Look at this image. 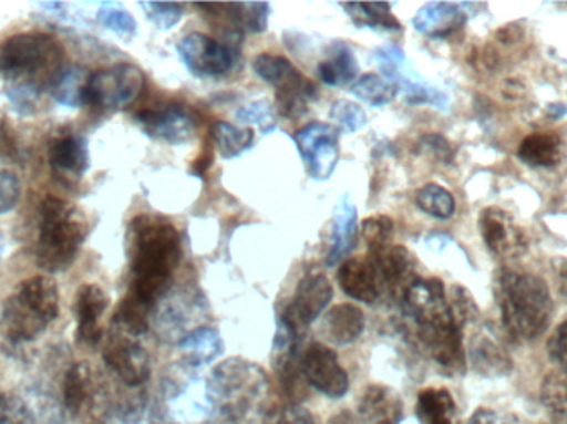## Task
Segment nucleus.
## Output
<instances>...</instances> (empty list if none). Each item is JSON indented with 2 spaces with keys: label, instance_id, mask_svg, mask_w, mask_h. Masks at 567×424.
<instances>
[{
  "label": "nucleus",
  "instance_id": "nucleus-1",
  "mask_svg": "<svg viewBox=\"0 0 567 424\" xmlns=\"http://www.w3.org/2000/svg\"><path fill=\"white\" fill-rule=\"evenodd\" d=\"M65 70V50L49 33H17L0 46L6 95L20 115H30L40 92L52 90Z\"/></svg>",
  "mask_w": 567,
  "mask_h": 424
},
{
  "label": "nucleus",
  "instance_id": "nucleus-2",
  "mask_svg": "<svg viewBox=\"0 0 567 424\" xmlns=\"http://www.w3.org/2000/svg\"><path fill=\"white\" fill-rule=\"evenodd\" d=\"M128 257L132 269L130 292L155 307L165 296L182 259L179 234L168 220L142 214L130 223Z\"/></svg>",
  "mask_w": 567,
  "mask_h": 424
},
{
  "label": "nucleus",
  "instance_id": "nucleus-3",
  "mask_svg": "<svg viewBox=\"0 0 567 424\" xmlns=\"http://www.w3.org/2000/svg\"><path fill=\"white\" fill-rule=\"evenodd\" d=\"M416 325V335L443 369L460 372L465 366L462 327L450 309L445 286L436 277H416L402 299Z\"/></svg>",
  "mask_w": 567,
  "mask_h": 424
},
{
  "label": "nucleus",
  "instance_id": "nucleus-4",
  "mask_svg": "<svg viewBox=\"0 0 567 424\" xmlns=\"http://www.w3.org/2000/svg\"><path fill=\"white\" fill-rule=\"evenodd\" d=\"M495 297L506 333L515 342H533L548 330L555 306L542 277L502 270L496 277Z\"/></svg>",
  "mask_w": 567,
  "mask_h": 424
},
{
  "label": "nucleus",
  "instance_id": "nucleus-5",
  "mask_svg": "<svg viewBox=\"0 0 567 424\" xmlns=\"http://www.w3.org/2000/svg\"><path fill=\"white\" fill-rule=\"evenodd\" d=\"M59 287L50 277L33 276L22 280L3 300L0 310V333L10 343L39 339L59 317Z\"/></svg>",
  "mask_w": 567,
  "mask_h": 424
},
{
  "label": "nucleus",
  "instance_id": "nucleus-6",
  "mask_svg": "<svg viewBox=\"0 0 567 424\" xmlns=\"http://www.w3.org/2000/svg\"><path fill=\"white\" fill-rule=\"evenodd\" d=\"M86 236L89 223L72 203L45 196L40 205L37 266L49 273L63 272L75 262Z\"/></svg>",
  "mask_w": 567,
  "mask_h": 424
},
{
  "label": "nucleus",
  "instance_id": "nucleus-7",
  "mask_svg": "<svg viewBox=\"0 0 567 424\" xmlns=\"http://www.w3.org/2000/svg\"><path fill=\"white\" fill-rule=\"evenodd\" d=\"M256 75L276 89L278 108L286 118L306 113L316 99V86L289 60L276 53H261L252 62Z\"/></svg>",
  "mask_w": 567,
  "mask_h": 424
},
{
  "label": "nucleus",
  "instance_id": "nucleus-8",
  "mask_svg": "<svg viewBox=\"0 0 567 424\" xmlns=\"http://www.w3.org/2000/svg\"><path fill=\"white\" fill-rule=\"evenodd\" d=\"M145 85V75L130 63L99 70L86 79L82 90L83 105L96 110H118L135 102Z\"/></svg>",
  "mask_w": 567,
  "mask_h": 424
},
{
  "label": "nucleus",
  "instance_id": "nucleus-9",
  "mask_svg": "<svg viewBox=\"0 0 567 424\" xmlns=\"http://www.w3.org/2000/svg\"><path fill=\"white\" fill-rule=\"evenodd\" d=\"M307 175L317 182H327L339 163V130L329 123L312 122L293 136Z\"/></svg>",
  "mask_w": 567,
  "mask_h": 424
},
{
  "label": "nucleus",
  "instance_id": "nucleus-10",
  "mask_svg": "<svg viewBox=\"0 0 567 424\" xmlns=\"http://www.w3.org/2000/svg\"><path fill=\"white\" fill-rule=\"evenodd\" d=\"M186 70L198 79H213L228 73L235 65L236 49L205 33L193 32L176 45Z\"/></svg>",
  "mask_w": 567,
  "mask_h": 424
},
{
  "label": "nucleus",
  "instance_id": "nucleus-11",
  "mask_svg": "<svg viewBox=\"0 0 567 424\" xmlns=\"http://www.w3.org/2000/svg\"><path fill=\"white\" fill-rule=\"evenodd\" d=\"M332 297L333 289L326 276H322V273H307L297 286L289 306L284 310V330L296 339L310 323L319 319L320 313L329 306Z\"/></svg>",
  "mask_w": 567,
  "mask_h": 424
},
{
  "label": "nucleus",
  "instance_id": "nucleus-12",
  "mask_svg": "<svg viewBox=\"0 0 567 424\" xmlns=\"http://www.w3.org/2000/svg\"><path fill=\"white\" fill-rule=\"evenodd\" d=\"M300 369L307 383L329 399H342L349 390V376L340 365L336 352L323 343L307 347L300 359Z\"/></svg>",
  "mask_w": 567,
  "mask_h": 424
},
{
  "label": "nucleus",
  "instance_id": "nucleus-13",
  "mask_svg": "<svg viewBox=\"0 0 567 424\" xmlns=\"http://www.w3.org/2000/svg\"><path fill=\"white\" fill-rule=\"evenodd\" d=\"M216 25L226 27L233 40L241 33H262L268 29L271 6L268 2L196 3Z\"/></svg>",
  "mask_w": 567,
  "mask_h": 424
},
{
  "label": "nucleus",
  "instance_id": "nucleus-14",
  "mask_svg": "<svg viewBox=\"0 0 567 424\" xmlns=\"http://www.w3.org/2000/svg\"><path fill=\"white\" fill-rule=\"evenodd\" d=\"M480 232L493 256L515 259L528 249V240L518 224L508 213L498 208H486L480 214Z\"/></svg>",
  "mask_w": 567,
  "mask_h": 424
},
{
  "label": "nucleus",
  "instance_id": "nucleus-15",
  "mask_svg": "<svg viewBox=\"0 0 567 424\" xmlns=\"http://www.w3.org/2000/svg\"><path fill=\"white\" fill-rule=\"evenodd\" d=\"M103 362L128 386L143 385L152 373L146 350L125 335L110 337L103 349Z\"/></svg>",
  "mask_w": 567,
  "mask_h": 424
},
{
  "label": "nucleus",
  "instance_id": "nucleus-16",
  "mask_svg": "<svg viewBox=\"0 0 567 424\" xmlns=\"http://www.w3.org/2000/svg\"><path fill=\"white\" fill-rule=\"evenodd\" d=\"M143 132L168 145H183L195 135V120L183 106L168 105L143 110L136 115Z\"/></svg>",
  "mask_w": 567,
  "mask_h": 424
},
{
  "label": "nucleus",
  "instance_id": "nucleus-17",
  "mask_svg": "<svg viewBox=\"0 0 567 424\" xmlns=\"http://www.w3.org/2000/svg\"><path fill=\"white\" fill-rule=\"evenodd\" d=\"M367 259L375 269L380 282L385 283L392 293L403 299L410 283L416 279L415 257L403 246H386L379 250H369Z\"/></svg>",
  "mask_w": 567,
  "mask_h": 424
},
{
  "label": "nucleus",
  "instance_id": "nucleus-18",
  "mask_svg": "<svg viewBox=\"0 0 567 424\" xmlns=\"http://www.w3.org/2000/svg\"><path fill=\"white\" fill-rule=\"evenodd\" d=\"M110 299L105 290L96 283H83L79 287L73 300V312L76 317V342L83 345H99L103 337L100 319L109 309Z\"/></svg>",
  "mask_w": 567,
  "mask_h": 424
},
{
  "label": "nucleus",
  "instance_id": "nucleus-19",
  "mask_svg": "<svg viewBox=\"0 0 567 424\" xmlns=\"http://www.w3.org/2000/svg\"><path fill=\"white\" fill-rule=\"evenodd\" d=\"M49 159L56 175L66 179L82 178L90 168L89 143L79 133H59L50 142Z\"/></svg>",
  "mask_w": 567,
  "mask_h": 424
},
{
  "label": "nucleus",
  "instance_id": "nucleus-20",
  "mask_svg": "<svg viewBox=\"0 0 567 424\" xmlns=\"http://www.w3.org/2000/svg\"><path fill=\"white\" fill-rule=\"evenodd\" d=\"M470 360L482 375L503 376L513 370L512 356L495 330L483 327L470 342Z\"/></svg>",
  "mask_w": 567,
  "mask_h": 424
},
{
  "label": "nucleus",
  "instance_id": "nucleus-21",
  "mask_svg": "<svg viewBox=\"0 0 567 424\" xmlns=\"http://www.w3.org/2000/svg\"><path fill=\"white\" fill-rule=\"evenodd\" d=\"M340 289L350 299L362 303H373L379 299V277L369 259H347L337 272Z\"/></svg>",
  "mask_w": 567,
  "mask_h": 424
},
{
  "label": "nucleus",
  "instance_id": "nucleus-22",
  "mask_svg": "<svg viewBox=\"0 0 567 424\" xmlns=\"http://www.w3.org/2000/svg\"><path fill=\"white\" fill-rule=\"evenodd\" d=\"M357 240V208L350 196H342L333 211L330 249L327 254V267L342 262L343 257L353 249Z\"/></svg>",
  "mask_w": 567,
  "mask_h": 424
},
{
  "label": "nucleus",
  "instance_id": "nucleus-23",
  "mask_svg": "<svg viewBox=\"0 0 567 424\" xmlns=\"http://www.w3.org/2000/svg\"><path fill=\"white\" fill-rule=\"evenodd\" d=\"M365 330V316L352 303H339L323 317L322 332L337 347L350 345Z\"/></svg>",
  "mask_w": 567,
  "mask_h": 424
},
{
  "label": "nucleus",
  "instance_id": "nucleus-24",
  "mask_svg": "<svg viewBox=\"0 0 567 424\" xmlns=\"http://www.w3.org/2000/svg\"><path fill=\"white\" fill-rule=\"evenodd\" d=\"M319 79L329 86H347L355 83L359 62L355 53L346 42H333L327 50L326 59L317 66Z\"/></svg>",
  "mask_w": 567,
  "mask_h": 424
},
{
  "label": "nucleus",
  "instance_id": "nucleus-25",
  "mask_svg": "<svg viewBox=\"0 0 567 424\" xmlns=\"http://www.w3.org/2000/svg\"><path fill=\"white\" fill-rule=\"evenodd\" d=\"M523 163L536 168H553L565 159L566 146L558 133H533L523 139L518 148Z\"/></svg>",
  "mask_w": 567,
  "mask_h": 424
},
{
  "label": "nucleus",
  "instance_id": "nucleus-26",
  "mask_svg": "<svg viewBox=\"0 0 567 424\" xmlns=\"http://www.w3.org/2000/svg\"><path fill=\"white\" fill-rule=\"evenodd\" d=\"M399 396L383 385H372L360 400V415L369 424H396L400 420Z\"/></svg>",
  "mask_w": 567,
  "mask_h": 424
},
{
  "label": "nucleus",
  "instance_id": "nucleus-27",
  "mask_svg": "<svg viewBox=\"0 0 567 424\" xmlns=\"http://www.w3.org/2000/svg\"><path fill=\"white\" fill-rule=\"evenodd\" d=\"M416 416L422 424H456V405L445 389H426L419 395Z\"/></svg>",
  "mask_w": 567,
  "mask_h": 424
},
{
  "label": "nucleus",
  "instance_id": "nucleus-28",
  "mask_svg": "<svg viewBox=\"0 0 567 424\" xmlns=\"http://www.w3.org/2000/svg\"><path fill=\"white\" fill-rule=\"evenodd\" d=\"M342 7L360 29L386 30V32L402 30L399 20L392 15L390 3H343Z\"/></svg>",
  "mask_w": 567,
  "mask_h": 424
},
{
  "label": "nucleus",
  "instance_id": "nucleus-29",
  "mask_svg": "<svg viewBox=\"0 0 567 424\" xmlns=\"http://www.w3.org/2000/svg\"><path fill=\"white\" fill-rule=\"evenodd\" d=\"M460 23V13L450 3H426L413 17V25L419 32L430 37H443Z\"/></svg>",
  "mask_w": 567,
  "mask_h": 424
},
{
  "label": "nucleus",
  "instance_id": "nucleus-30",
  "mask_svg": "<svg viewBox=\"0 0 567 424\" xmlns=\"http://www.w3.org/2000/svg\"><path fill=\"white\" fill-rule=\"evenodd\" d=\"M212 139L221 158L235 159L251 148L255 132L251 128H239L228 122H216L212 126Z\"/></svg>",
  "mask_w": 567,
  "mask_h": 424
},
{
  "label": "nucleus",
  "instance_id": "nucleus-31",
  "mask_svg": "<svg viewBox=\"0 0 567 424\" xmlns=\"http://www.w3.org/2000/svg\"><path fill=\"white\" fill-rule=\"evenodd\" d=\"M92 392V375L85 363L70 366L63 379V405L70 413L82 412Z\"/></svg>",
  "mask_w": 567,
  "mask_h": 424
},
{
  "label": "nucleus",
  "instance_id": "nucleus-32",
  "mask_svg": "<svg viewBox=\"0 0 567 424\" xmlns=\"http://www.w3.org/2000/svg\"><path fill=\"white\" fill-rule=\"evenodd\" d=\"M542 403L553 423L567 424V376L558 370L543 380Z\"/></svg>",
  "mask_w": 567,
  "mask_h": 424
},
{
  "label": "nucleus",
  "instance_id": "nucleus-33",
  "mask_svg": "<svg viewBox=\"0 0 567 424\" xmlns=\"http://www.w3.org/2000/svg\"><path fill=\"white\" fill-rule=\"evenodd\" d=\"M350 93L360 102L367 103L370 106H385L392 103L396 96V89L392 83L386 82L383 76L377 75V73H367V75L360 76L352 86H350Z\"/></svg>",
  "mask_w": 567,
  "mask_h": 424
},
{
  "label": "nucleus",
  "instance_id": "nucleus-34",
  "mask_svg": "<svg viewBox=\"0 0 567 424\" xmlns=\"http://www.w3.org/2000/svg\"><path fill=\"white\" fill-rule=\"evenodd\" d=\"M152 309L153 307L146 306L145 302H142V300L128 293V296L120 302L113 320H115V323H118L123 330L132 333V335H142V333L148 330Z\"/></svg>",
  "mask_w": 567,
  "mask_h": 424
},
{
  "label": "nucleus",
  "instance_id": "nucleus-35",
  "mask_svg": "<svg viewBox=\"0 0 567 424\" xmlns=\"http://www.w3.org/2000/svg\"><path fill=\"white\" fill-rule=\"evenodd\" d=\"M415 203L423 213L436 217V219H450L456 209L452 193L435 183L420 188L415 196Z\"/></svg>",
  "mask_w": 567,
  "mask_h": 424
},
{
  "label": "nucleus",
  "instance_id": "nucleus-36",
  "mask_svg": "<svg viewBox=\"0 0 567 424\" xmlns=\"http://www.w3.org/2000/svg\"><path fill=\"white\" fill-rule=\"evenodd\" d=\"M183 350L188 355L189 362L202 365L219 355L223 350L221 339L218 333L212 329L196 330L182 343Z\"/></svg>",
  "mask_w": 567,
  "mask_h": 424
},
{
  "label": "nucleus",
  "instance_id": "nucleus-37",
  "mask_svg": "<svg viewBox=\"0 0 567 424\" xmlns=\"http://www.w3.org/2000/svg\"><path fill=\"white\" fill-rule=\"evenodd\" d=\"M96 20L103 29L123 37V39H133L136 35V20L133 19L128 10L123 9L120 3H102L99 12H96Z\"/></svg>",
  "mask_w": 567,
  "mask_h": 424
},
{
  "label": "nucleus",
  "instance_id": "nucleus-38",
  "mask_svg": "<svg viewBox=\"0 0 567 424\" xmlns=\"http://www.w3.org/2000/svg\"><path fill=\"white\" fill-rule=\"evenodd\" d=\"M86 79L89 76H85L83 70L72 66V69H66L63 72V75L60 76L59 82L50 92L60 105L76 108V106L82 105V90L85 86Z\"/></svg>",
  "mask_w": 567,
  "mask_h": 424
},
{
  "label": "nucleus",
  "instance_id": "nucleus-39",
  "mask_svg": "<svg viewBox=\"0 0 567 424\" xmlns=\"http://www.w3.org/2000/svg\"><path fill=\"white\" fill-rule=\"evenodd\" d=\"M329 116L336 123V128L347 135H353L367 125V115L362 106L349 102V100L333 102Z\"/></svg>",
  "mask_w": 567,
  "mask_h": 424
},
{
  "label": "nucleus",
  "instance_id": "nucleus-40",
  "mask_svg": "<svg viewBox=\"0 0 567 424\" xmlns=\"http://www.w3.org/2000/svg\"><path fill=\"white\" fill-rule=\"evenodd\" d=\"M236 116H238V122L243 123V125L256 126L261 135H269V133L275 132L276 125H278L271 103L268 100L248 103V105L239 108Z\"/></svg>",
  "mask_w": 567,
  "mask_h": 424
},
{
  "label": "nucleus",
  "instance_id": "nucleus-41",
  "mask_svg": "<svg viewBox=\"0 0 567 424\" xmlns=\"http://www.w3.org/2000/svg\"><path fill=\"white\" fill-rule=\"evenodd\" d=\"M145 10L146 19L155 23L159 30H172L178 25L185 15V7L183 3L176 2H142L140 3Z\"/></svg>",
  "mask_w": 567,
  "mask_h": 424
},
{
  "label": "nucleus",
  "instance_id": "nucleus-42",
  "mask_svg": "<svg viewBox=\"0 0 567 424\" xmlns=\"http://www.w3.org/2000/svg\"><path fill=\"white\" fill-rule=\"evenodd\" d=\"M362 236L369 250H379L390 246L393 237V220L383 214L367 217L362 223Z\"/></svg>",
  "mask_w": 567,
  "mask_h": 424
},
{
  "label": "nucleus",
  "instance_id": "nucleus-43",
  "mask_svg": "<svg viewBox=\"0 0 567 424\" xmlns=\"http://www.w3.org/2000/svg\"><path fill=\"white\" fill-rule=\"evenodd\" d=\"M449 303L450 309H452L453 317H455L456 322L460 323L462 329L466 322H470V320H473L478 316V307H476L475 300L470 296L468 290L463 289V287H452Z\"/></svg>",
  "mask_w": 567,
  "mask_h": 424
},
{
  "label": "nucleus",
  "instance_id": "nucleus-44",
  "mask_svg": "<svg viewBox=\"0 0 567 424\" xmlns=\"http://www.w3.org/2000/svg\"><path fill=\"white\" fill-rule=\"evenodd\" d=\"M22 185L16 173L0 169V216L12 211L19 205Z\"/></svg>",
  "mask_w": 567,
  "mask_h": 424
},
{
  "label": "nucleus",
  "instance_id": "nucleus-45",
  "mask_svg": "<svg viewBox=\"0 0 567 424\" xmlns=\"http://www.w3.org/2000/svg\"><path fill=\"white\" fill-rule=\"evenodd\" d=\"M548 352L558 372L567 376V319L553 332L548 342Z\"/></svg>",
  "mask_w": 567,
  "mask_h": 424
},
{
  "label": "nucleus",
  "instance_id": "nucleus-46",
  "mask_svg": "<svg viewBox=\"0 0 567 424\" xmlns=\"http://www.w3.org/2000/svg\"><path fill=\"white\" fill-rule=\"evenodd\" d=\"M0 424H35V420L25 403L20 402L16 396H10L9 406Z\"/></svg>",
  "mask_w": 567,
  "mask_h": 424
},
{
  "label": "nucleus",
  "instance_id": "nucleus-47",
  "mask_svg": "<svg viewBox=\"0 0 567 424\" xmlns=\"http://www.w3.org/2000/svg\"><path fill=\"white\" fill-rule=\"evenodd\" d=\"M422 148L426 149L430 155L439 158L440 162H450L453 156L452 146L440 135L425 136V138L422 139Z\"/></svg>",
  "mask_w": 567,
  "mask_h": 424
},
{
  "label": "nucleus",
  "instance_id": "nucleus-48",
  "mask_svg": "<svg viewBox=\"0 0 567 424\" xmlns=\"http://www.w3.org/2000/svg\"><path fill=\"white\" fill-rule=\"evenodd\" d=\"M17 153H19V146H17L13 130L10 128L6 118L0 116V155L7 156V158H16Z\"/></svg>",
  "mask_w": 567,
  "mask_h": 424
},
{
  "label": "nucleus",
  "instance_id": "nucleus-49",
  "mask_svg": "<svg viewBox=\"0 0 567 424\" xmlns=\"http://www.w3.org/2000/svg\"><path fill=\"white\" fill-rule=\"evenodd\" d=\"M470 424H513L512 422H506L503 416H499L498 413L492 412V410H480V413H476L473 416L472 423Z\"/></svg>",
  "mask_w": 567,
  "mask_h": 424
},
{
  "label": "nucleus",
  "instance_id": "nucleus-50",
  "mask_svg": "<svg viewBox=\"0 0 567 424\" xmlns=\"http://www.w3.org/2000/svg\"><path fill=\"white\" fill-rule=\"evenodd\" d=\"M278 424H316L309 413L302 410H290L282 416L281 422Z\"/></svg>",
  "mask_w": 567,
  "mask_h": 424
},
{
  "label": "nucleus",
  "instance_id": "nucleus-51",
  "mask_svg": "<svg viewBox=\"0 0 567 424\" xmlns=\"http://www.w3.org/2000/svg\"><path fill=\"white\" fill-rule=\"evenodd\" d=\"M556 280H558L559 293L567 300V259H558L555 262Z\"/></svg>",
  "mask_w": 567,
  "mask_h": 424
},
{
  "label": "nucleus",
  "instance_id": "nucleus-52",
  "mask_svg": "<svg viewBox=\"0 0 567 424\" xmlns=\"http://www.w3.org/2000/svg\"><path fill=\"white\" fill-rule=\"evenodd\" d=\"M329 424H360L357 422L355 416L350 415L349 412H340L339 415L332 416Z\"/></svg>",
  "mask_w": 567,
  "mask_h": 424
},
{
  "label": "nucleus",
  "instance_id": "nucleus-53",
  "mask_svg": "<svg viewBox=\"0 0 567 424\" xmlns=\"http://www.w3.org/2000/svg\"><path fill=\"white\" fill-rule=\"evenodd\" d=\"M10 396L3 395L2 392H0V422H2L3 415H6L7 406H9Z\"/></svg>",
  "mask_w": 567,
  "mask_h": 424
},
{
  "label": "nucleus",
  "instance_id": "nucleus-54",
  "mask_svg": "<svg viewBox=\"0 0 567 424\" xmlns=\"http://www.w3.org/2000/svg\"><path fill=\"white\" fill-rule=\"evenodd\" d=\"M3 249H6V239H3L2 230H0V262H2Z\"/></svg>",
  "mask_w": 567,
  "mask_h": 424
}]
</instances>
